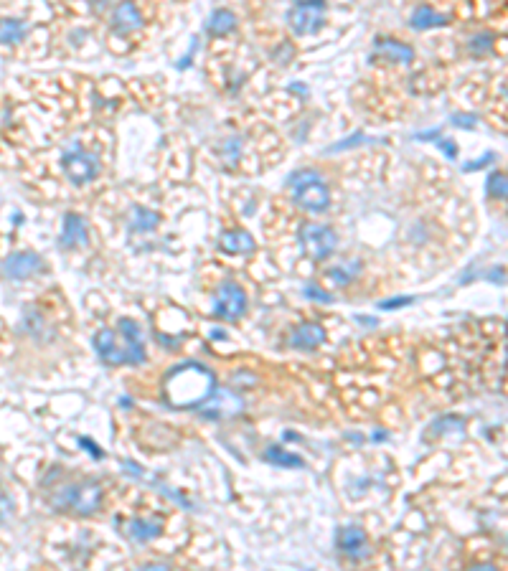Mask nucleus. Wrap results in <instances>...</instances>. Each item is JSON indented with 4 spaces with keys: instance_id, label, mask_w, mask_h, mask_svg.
Listing matches in <instances>:
<instances>
[{
    "instance_id": "f257e3e1",
    "label": "nucleus",
    "mask_w": 508,
    "mask_h": 571,
    "mask_svg": "<svg viewBox=\"0 0 508 571\" xmlns=\"http://www.w3.org/2000/svg\"><path fill=\"white\" fill-rule=\"evenodd\" d=\"M216 389V379L209 368H204L201 363H183L176 371H171L166 379V396L173 407H194L199 409L206 399L211 396V391Z\"/></svg>"
},
{
    "instance_id": "39448f33",
    "label": "nucleus",
    "mask_w": 508,
    "mask_h": 571,
    "mask_svg": "<svg viewBox=\"0 0 508 571\" xmlns=\"http://www.w3.org/2000/svg\"><path fill=\"white\" fill-rule=\"evenodd\" d=\"M61 168L67 173V178L77 186H84V183L94 181V178L100 176V158L82 148V143H72V148L64 153L61 158Z\"/></svg>"
},
{
    "instance_id": "a878e982",
    "label": "nucleus",
    "mask_w": 508,
    "mask_h": 571,
    "mask_svg": "<svg viewBox=\"0 0 508 571\" xmlns=\"http://www.w3.org/2000/svg\"><path fill=\"white\" fill-rule=\"evenodd\" d=\"M239 150H242V143H239V138L227 140V143H224V160H227V163H234V160L239 158Z\"/></svg>"
},
{
    "instance_id": "bb28decb",
    "label": "nucleus",
    "mask_w": 508,
    "mask_h": 571,
    "mask_svg": "<svg viewBox=\"0 0 508 571\" xmlns=\"http://www.w3.org/2000/svg\"><path fill=\"white\" fill-rule=\"evenodd\" d=\"M409 302H415V297H394V300H384L379 305L381 310H394V308H404Z\"/></svg>"
},
{
    "instance_id": "2eb2a0df",
    "label": "nucleus",
    "mask_w": 508,
    "mask_h": 571,
    "mask_svg": "<svg viewBox=\"0 0 508 571\" xmlns=\"http://www.w3.org/2000/svg\"><path fill=\"white\" fill-rule=\"evenodd\" d=\"M94 351L105 363H112V366H120L125 363V356H122V346L117 341V333H112L110 328H102L100 333L94 335Z\"/></svg>"
},
{
    "instance_id": "c756f323",
    "label": "nucleus",
    "mask_w": 508,
    "mask_h": 571,
    "mask_svg": "<svg viewBox=\"0 0 508 571\" xmlns=\"http://www.w3.org/2000/svg\"><path fill=\"white\" fill-rule=\"evenodd\" d=\"M356 320H359V323H366V325H379L374 318H366V315H359V318H356Z\"/></svg>"
},
{
    "instance_id": "7c9ffc66",
    "label": "nucleus",
    "mask_w": 508,
    "mask_h": 571,
    "mask_svg": "<svg viewBox=\"0 0 508 571\" xmlns=\"http://www.w3.org/2000/svg\"><path fill=\"white\" fill-rule=\"evenodd\" d=\"M442 148H445V153H448L450 158H455V148H453V145H448V140H445V143H442Z\"/></svg>"
},
{
    "instance_id": "f8f14e48",
    "label": "nucleus",
    "mask_w": 508,
    "mask_h": 571,
    "mask_svg": "<svg viewBox=\"0 0 508 571\" xmlns=\"http://www.w3.org/2000/svg\"><path fill=\"white\" fill-rule=\"evenodd\" d=\"M338 549L351 559H364L369 556V539L361 526H343L338 531Z\"/></svg>"
},
{
    "instance_id": "aec40b11",
    "label": "nucleus",
    "mask_w": 508,
    "mask_h": 571,
    "mask_svg": "<svg viewBox=\"0 0 508 571\" xmlns=\"http://www.w3.org/2000/svg\"><path fill=\"white\" fill-rule=\"evenodd\" d=\"M28 26L21 18H0V44L16 46L26 39Z\"/></svg>"
},
{
    "instance_id": "7ed1b4c3",
    "label": "nucleus",
    "mask_w": 508,
    "mask_h": 571,
    "mask_svg": "<svg viewBox=\"0 0 508 571\" xmlns=\"http://www.w3.org/2000/svg\"><path fill=\"white\" fill-rule=\"evenodd\" d=\"M54 506L59 511H74L77 516H92L102 506L100 483L67 485L54 495Z\"/></svg>"
},
{
    "instance_id": "b1692460",
    "label": "nucleus",
    "mask_w": 508,
    "mask_h": 571,
    "mask_svg": "<svg viewBox=\"0 0 508 571\" xmlns=\"http://www.w3.org/2000/svg\"><path fill=\"white\" fill-rule=\"evenodd\" d=\"M161 216L155 211L143 209V206H133V229L135 231H153L158 226Z\"/></svg>"
},
{
    "instance_id": "4468645a",
    "label": "nucleus",
    "mask_w": 508,
    "mask_h": 571,
    "mask_svg": "<svg viewBox=\"0 0 508 571\" xmlns=\"http://www.w3.org/2000/svg\"><path fill=\"white\" fill-rule=\"evenodd\" d=\"M87 242H89V229H87L84 216H79V214L64 216V229H61V237H59L61 247L64 249L84 247Z\"/></svg>"
},
{
    "instance_id": "6ab92c4d",
    "label": "nucleus",
    "mask_w": 508,
    "mask_h": 571,
    "mask_svg": "<svg viewBox=\"0 0 508 571\" xmlns=\"http://www.w3.org/2000/svg\"><path fill=\"white\" fill-rule=\"evenodd\" d=\"M127 536H130L133 541H140V544L158 539V536H161V521L135 518V521H130V526H127Z\"/></svg>"
},
{
    "instance_id": "412c9836",
    "label": "nucleus",
    "mask_w": 508,
    "mask_h": 571,
    "mask_svg": "<svg viewBox=\"0 0 508 571\" xmlns=\"http://www.w3.org/2000/svg\"><path fill=\"white\" fill-rule=\"evenodd\" d=\"M234 28H237V16H234V11H229V8H216V11L211 13L209 23H206V31H209L211 36H227Z\"/></svg>"
},
{
    "instance_id": "1a4fd4ad",
    "label": "nucleus",
    "mask_w": 508,
    "mask_h": 571,
    "mask_svg": "<svg viewBox=\"0 0 508 571\" xmlns=\"http://www.w3.org/2000/svg\"><path fill=\"white\" fill-rule=\"evenodd\" d=\"M199 409L206 419H227V417H237V414L242 412L244 401L239 399L234 391L214 389L209 399H206Z\"/></svg>"
},
{
    "instance_id": "ddd939ff",
    "label": "nucleus",
    "mask_w": 508,
    "mask_h": 571,
    "mask_svg": "<svg viewBox=\"0 0 508 571\" xmlns=\"http://www.w3.org/2000/svg\"><path fill=\"white\" fill-rule=\"evenodd\" d=\"M326 343V330L318 323H303L290 333L288 346L298 348V351H315L318 346Z\"/></svg>"
},
{
    "instance_id": "c85d7f7f",
    "label": "nucleus",
    "mask_w": 508,
    "mask_h": 571,
    "mask_svg": "<svg viewBox=\"0 0 508 571\" xmlns=\"http://www.w3.org/2000/svg\"><path fill=\"white\" fill-rule=\"evenodd\" d=\"M79 445H82V447H84V450H87V452H89V455H92V457H94V460H102V452H100V450H97V445H94V442H92V440H89V437H79Z\"/></svg>"
},
{
    "instance_id": "423d86ee",
    "label": "nucleus",
    "mask_w": 508,
    "mask_h": 571,
    "mask_svg": "<svg viewBox=\"0 0 508 571\" xmlns=\"http://www.w3.org/2000/svg\"><path fill=\"white\" fill-rule=\"evenodd\" d=\"M247 313V295L237 282H221L214 295V315L219 320L234 323Z\"/></svg>"
},
{
    "instance_id": "a211bd4d",
    "label": "nucleus",
    "mask_w": 508,
    "mask_h": 571,
    "mask_svg": "<svg viewBox=\"0 0 508 571\" xmlns=\"http://www.w3.org/2000/svg\"><path fill=\"white\" fill-rule=\"evenodd\" d=\"M219 247L229 254H249L254 252V239L247 231H227V234H221Z\"/></svg>"
},
{
    "instance_id": "cd10ccee",
    "label": "nucleus",
    "mask_w": 508,
    "mask_h": 571,
    "mask_svg": "<svg viewBox=\"0 0 508 571\" xmlns=\"http://www.w3.org/2000/svg\"><path fill=\"white\" fill-rule=\"evenodd\" d=\"M305 297H310V300H321V302H333V295L318 290V287H305Z\"/></svg>"
},
{
    "instance_id": "f03ea898",
    "label": "nucleus",
    "mask_w": 508,
    "mask_h": 571,
    "mask_svg": "<svg viewBox=\"0 0 508 571\" xmlns=\"http://www.w3.org/2000/svg\"><path fill=\"white\" fill-rule=\"evenodd\" d=\"M288 186L293 188V201L308 214H323L331 209V188L326 186L321 173H315L313 168H303L295 171L288 178Z\"/></svg>"
},
{
    "instance_id": "4be33fe9",
    "label": "nucleus",
    "mask_w": 508,
    "mask_h": 571,
    "mask_svg": "<svg viewBox=\"0 0 508 571\" xmlns=\"http://www.w3.org/2000/svg\"><path fill=\"white\" fill-rule=\"evenodd\" d=\"M359 275H361L359 259H351V262H343L338 264V267H333V270H328V280L338 287H348Z\"/></svg>"
},
{
    "instance_id": "dca6fc26",
    "label": "nucleus",
    "mask_w": 508,
    "mask_h": 571,
    "mask_svg": "<svg viewBox=\"0 0 508 571\" xmlns=\"http://www.w3.org/2000/svg\"><path fill=\"white\" fill-rule=\"evenodd\" d=\"M374 49L381 59L392 61V64H412V61H415V49L409 44H404V41L376 39Z\"/></svg>"
},
{
    "instance_id": "5701e85b",
    "label": "nucleus",
    "mask_w": 508,
    "mask_h": 571,
    "mask_svg": "<svg viewBox=\"0 0 508 571\" xmlns=\"http://www.w3.org/2000/svg\"><path fill=\"white\" fill-rule=\"evenodd\" d=\"M265 460L272 462L275 467H305L303 457L293 455V452H288V450H282V447H270V450L265 452Z\"/></svg>"
},
{
    "instance_id": "9d476101",
    "label": "nucleus",
    "mask_w": 508,
    "mask_h": 571,
    "mask_svg": "<svg viewBox=\"0 0 508 571\" xmlns=\"http://www.w3.org/2000/svg\"><path fill=\"white\" fill-rule=\"evenodd\" d=\"M44 272V259L34 252H16L3 262V275L11 280H28Z\"/></svg>"
},
{
    "instance_id": "0eeeda50",
    "label": "nucleus",
    "mask_w": 508,
    "mask_h": 571,
    "mask_svg": "<svg viewBox=\"0 0 508 571\" xmlns=\"http://www.w3.org/2000/svg\"><path fill=\"white\" fill-rule=\"evenodd\" d=\"M300 244L313 259H328L336 252L338 237L328 224H303L300 226Z\"/></svg>"
},
{
    "instance_id": "393cba45",
    "label": "nucleus",
    "mask_w": 508,
    "mask_h": 571,
    "mask_svg": "<svg viewBox=\"0 0 508 571\" xmlns=\"http://www.w3.org/2000/svg\"><path fill=\"white\" fill-rule=\"evenodd\" d=\"M488 193H491L493 198H506V176H503V173H493V176L488 178Z\"/></svg>"
},
{
    "instance_id": "f3484780",
    "label": "nucleus",
    "mask_w": 508,
    "mask_h": 571,
    "mask_svg": "<svg viewBox=\"0 0 508 571\" xmlns=\"http://www.w3.org/2000/svg\"><path fill=\"white\" fill-rule=\"evenodd\" d=\"M448 23V16H442V13H437L432 6H417L415 11H412V16H409V26L415 28V31H430V28H437V26H445Z\"/></svg>"
},
{
    "instance_id": "6e6552de",
    "label": "nucleus",
    "mask_w": 508,
    "mask_h": 571,
    "mask_svg": "<svg viewBox=\"0 0 508 571\" xmlns=\"http://www.w3.org/2000/svg\"><path fill=\"white\" fill-rule=\"evenodd\" d=\"M110 28L115 36H133L145 28V11L140 0H117L112 6Z\"/></svg>"
},
{
    "instance_id": "20e7f679",
    "label": "nucleus",
    "mask_w": 508,
    "mask_h": 571,
    "mask_svg": "<svg viewBox=\"0 0 508 571\" xmlns=\"http://www.w3.org/2000/svg\"><path fill=\"white\" fill-rule=\"evenodd\" d=\"M326 8L328 3H290L288 8V26L295 36H315L326 26Z\"/></svg>"
},
{
    "instance_id": "9b49d317",
    "label": "nucleus",
    "mask_w": 508,
    "mask_h": 571,
    "mask_svg": "<svg viewBox=\"0 0 508 571\" xmlns=\"http://www.w3.org/2000/svg\"><path fill=\"white\" fill-rule=\"evenodd\" d=\"M120 338H122V356H125V363H138L145 361V346H143V333H140L138 323L135 320H120Z\"/></svg>"
}]
</instances>
